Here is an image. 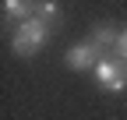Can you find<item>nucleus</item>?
<instances>
[{
	"instance_id": "obj_1",
	"label": "nucleus",
	"mask_w": 127,
	"mask_h": 120,
	"mask_svg": "<svg viewBox=\"0 0 127 120\" xmlns=\"http://www.w3.org/2000/svg\"><path fill=\"white\" fill-rule=\"evenodd\" d=\"M46 39H50V21H42L39 14H32L28 21H14L11 28V50L18 57H32L46 46Z\"/></svg>"
},
{
	"instance_id": "obj_2",
	"label": "nucleus",
	"mask_w": 127,
	"mask_h": 120,
	"mask_svg": "<svg viewBox=\"0 0 127 120\" xmlns=\"http://www.w3.org/2000/svg\"><path fill=\"white\" fill-rule=\"evenodd\" d=\"M95 81H99L106 92H127V67L113 57H102L99 64H95Z\"/></svg>"
},
{
	"instance_id": "obj_3",
	"label": "nucleus",
	"mask_w": 127,
	"mask_h": 120,
	"mask_svg": "<svg viewBox=\"0 0 127 120\" xmlns=\"http://www.w3.org/2000/svg\"><path fill=\"white\" fill-rule=\"evenodd\" d=\"M64 60H67L71 71H95V64L102 60V53L92 46V42H74V46L64 53Z\"/></svg>"
},
{
	"instance_id": "obj_4",
	"label": "nucleus",
	"mask_w": 127,
	"mask_h": 120,
	"mask_svg": "<svg viewBox=\"0 0 127 120\" xmlns=\"http://www.w3.org/2000/svg\"><path fill=\"white\" fill-rule=\"evenodd\" d=\"M117 39H120V32H113V28L102 21V25H95V28H92V39H88V42H92V46L99 50V53H109V57H113Z\"/></svg>"
},
{
	"instance_id": "obj_5",
	"label": "nucleus",
	"mask_w": 127,
	"mask_h": 120,
	"mask_svg": "<svg viewBox=\"0 0 127 120\" xmlns=\"http://www.w3.org/2000/svg\"><path fill=\"white\" fill-rule=\"evenodd\" d=\"M35 14V4H25V0H7L4 4V18H18V21H28Z\"/></svg>"
},
{
	"instance_id": "obj_6",
	"label": "nucleus",
	"mask_w": 127,
	"mask_h": 120,
	"mask_svg": "<svg viewBox=\"0 0 127 120\" xmlns=\"http://www.w3.org/2000/svg\"><path fill=\"white\" fill-rule=\"evenodd\" d=\"M57 11H60V7L53 4V0H42V4H35V14H39L42 21H53V18H57Z\"/></svg>"
},
{
	"instance_id": "obj_7",
	"label": "nucleus",
	"mask_w": 127,
	"mask_h": 120,
	"mask_svg": "<svg viewBox=\"0 0 127 120\" xmlns=\"http://www.w3.org/2000/svg\"><path fill=\"white\" fill-rule=\"evenodd\" d=\"M113 60H120V64L127 67V28L120 32V39H117V50H113Z\"/></svg>"
}]
</instances>
